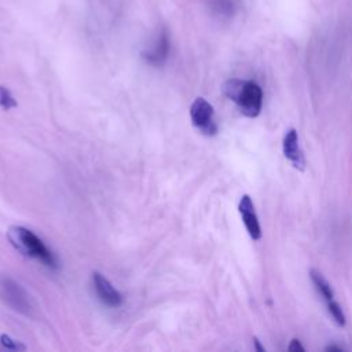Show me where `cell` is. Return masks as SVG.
I'll list each match as a JSON object with an SVG mask.
<instances>
[{
  "label": "cell",
  "mask_w": 352,
  "mask_h": 352,
  "mask_svg": "<svg viewBox=\"0 0 352 352\" xmlns=\"http://www.w3.org/2000/svg\"><path fill=\"white\" fill-rule=\"evenodd\" d=\"M238 210L242 216L243 224H245L246 231L249 232L250 238L253 241H258L261 238V228H260V224H258L257 214L254 212V205L252 202V198L248 194L242 195V198L239 201V205H238Z\"/></svg>",
  "instance_id": "7"
},
{
  "label": "cell",
  "mask_w": 352,
  "mask_h": 352,
  "mask_svg": "<svg viewBox=\"0 0 352 352\" xmlns=\"http://www.w3.org/2000/svg\"><path fill=\"white\" fill-rule=\"evenodd\" d=\"M283 154L292 162V165L298 169H305V157L298 144V133L294 128L289 129L283 138Z\"/></svg>",
  "instance_id": "8"
},
{
  "label": "cell",
  "mask_w": 352,
  "mask_h": 352,
  "mask_svg": "<svg viewBox=\"0 0 352 352\" xmlns=\"http://www.w3.org/2000/svg\"><path fill=\"white\" fill-rule=\"evenodd\" d=\"M324 349H326V351H337V352H341V351H342V348H341V346H337V345H329V346H326Z\"/></svg>",
  "instance_id": "15"
},
{
  "label": "cell",
  "mask_w": 352,
  "mask_h": 352,
  "mask_svg": "<svg viewBox=\"0 0 352 352\" xmlns=\"http://www.w3.org/2000/svg\"><path fill=\"white\" fill-rule=\"evenodd\" d=\"M92 283H94L96 296L104 305L111 307V308L121 305V302H122L121 293L110 283V280L106 276H103L100 272H94Z\"/></svg>",
  "instance_id": "6"
},
{
  "label": "cell",
  "mask_w": 352,
  "mask_h": 352,
  "mask_svg": "<svg viewBox=\"0 0 352 352\" xmlns=\"http://www.w3.org/2000/svg\"><path fill=\"white\" fill-rule=\"evenodd\" d=\"M327 308H329V312H330V315L333 316L334 322H336L338 326H341V327L345 326V315H344V312H342L340 304H338L337 301H334V300H330V301L327 302Z\"/></svg>",
  "instance_id": "10"
},
{
  "label": "cell",
  "mask_w": 352,
  "mask_h": 352,
  "mask_svg": "<svg viewBox=\"0 0 352 352\" xmlns=\"http://www.w3.org/2000/svg\"><path fill=\"white\" fill-rule=\"evenodd\" d=\"M253 344H254V346H256V349H257L258 352H264V346L260 345V342H258V340H257L256 337L253 338Z\"/></svg>",
  "instance_id": "14"
},
{
  "label": "cell",
  "mask_w": 352,
  "mask_h": 352,
  "mask_svg": "<svg viewBox=\"0 0 352 352\" xmlns=\"http://www.w3.org/2000/svg\"><path fill=\"white\" fill-rule=\"evenodd\" d=\"M287 349L290 351V352H297V351H300V352H302L304 351V346L300 344V341L298 340H296V338H293L292 341H290V344H289V346H287Z\"/></svg>",
  "instance_id": "13"
},
{
  "label": "cell",
  "mask_w": 352,
  "mask_h": 352,
  "mask_svg": "<svg viewBox=\"0 0 352 352\" xmlns=\"http://www.w3.org/2000/svg\"><path fill=\"white\" fill-rule=\"evenodd\" d=\"M16 106V100L14 99V96L11 95V92L6 88L0 85V107L8 110Z\"/></svg>",
  "instance_id": "11"
},
{
  "label": "cell",
  "mask_w": 352,
  "mask_h": 352,
  "mask_svg": "<svg viewBox=\"0 0 352 352\" xmlns=\"http://www.w3.org/2000/svg\"><path fill=\"white\" fill-rule=\"evenodd\" d=\"M7 238L10 243L23 256L36 258L47 267L56 268L58 263L54 253L29 228H25L22 226H11L7 231Z\"/></svg>",
  "instance_id": "2"
},
{
  "label": "cell",
  "mask_w": 352,
  "mask_h": 352,
  "mask_svg": "<svg viewBox=\"0 0 352 352\" xmlns=\"http://www.w3.org/2000/svg\"><path fill=\"white\" fill-rule=\"evenodd\" d=\"M309 276H311V280L314 282L316 290L319 292V294H320L324 300H327V301L333 300V297H334L333 289H331L330 283L324 279V276H323L319 271H316V270H314V268L309 271Z\"/></svg>",
  "instance_id": "9"
},
{
  "label": "cell",
  "mask_w": 352,
  "mask_h": 352,
  "mask_svg": "<svg viewBox=\"0 0 352 352\" xmlns=\"http://www.w3.org/2000/svg\"><path fill=\"white\" fill-rule=\"evenodd\" d=\"M169 51H170L169 33L165 28H162L161 32L157 34L151 47L142 52V56L148 65L158 67L166 62V59L169 56Z\"/></svg>",
  "instance_id": "5"
},
{
  "label": "cell",
  "mask_w": 352,
  "mask_h": 352,
  "mask_svg": "<svg viewBox=\"0 0 352 352\" xmlns=\"http://www.w3.org/2000/svg\"><path fill=\"white\" fill-rule=\"evenodd\" d=\"M0 342H1L3 346H6V349H15V351H23L25 349V345H22L18 341L12 340L7 334H1L0 336Z\"/></svg>",
  "instance_id": "12"
},
{
  "label": "cell",
  "mask_w": 352,
  "mask_h": 352,
  "mask_svg": "<svg viewBox=\"0 0 352 352\" xmlns=\"http://www.w3.org/2000/svg\"><path fill=\"white\" fill-rule=\"evenodd\" d=\"M223 94L238 104L243 116L254 118L260 114L263 104V91L256 82L230 78L223 84Z\"/></svg>",
  "instance_id": "1"
},
{
  "label": "cell",
  "mask_w": 352,
  "mask_h": 352,
  "mask_svg": "<svg viewBox=\"0 0 352 352\" xmlns=\"http://www.w3.org/2000/svg\"><path fill=\"white\" fill-rule=\"evenodd\" d=\"M191 122L198 128L204 135L212 136L217 133V124L214 121V110L212 104L204 99L197 98L190 107Z\"/></svg>",
  "instance_id": "4"
},
{
  "label": "cell",
  "mask_w": 352,
  "mask_h": 352,
  "mask_svg": "<svg viewBox=\"0 0 352 352\" xmlns=\"http://www.w3.org/2000/svg\"><path fill=\"white\" fill-rule=\"evenodd\" d=\"M0 297L14 311L30 318L36 315V304L30 294L16 280L8 276L0 279Z\"/></svg>",
  "instance_id": "3"
}]
</instances>
